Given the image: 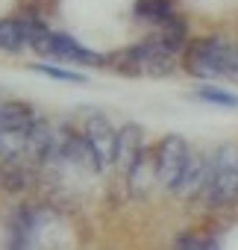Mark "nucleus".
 <instances>
[{"instance_id":"f03ea898","label":"nucleus","mask_w":238,"mask_h":250,"mask_svg":"<svg viewBox=\"0 0 238 250\" xmlns=\"http://www.w3.org/2000/svg\"><path fill=\"white\" fill-rule=\"evenodd\" d=\"M226 39L220 36H203V39H188L182 50V68L194 80L212 83L223 77V53H226Z\"/></svg>"},{"instance_id":"dca6fc26","label":"nucleus","mask_w":238,"mask_h":250,"mask_svg":"<svg viewBox=\"0 0 238 250\" xmlns=\"http://www.w3.org/2000/svg\"><path fill=\"white\" fill-rule=\"evenodd\" d=\"M174 250H206V235L185 229L174 238Z\"/></svg>"},{"instance_id":"423d86ee","label":"nucleus","mask_w":238,"mask_h":250,"mask_svg":"<svg viewBox=\"0 0 238 250\" xmlns=\"http://www.w3.org/2000/svg\"><path fill=\"white\" fill-rule=\"evenodd\" d=\"M53 145H56V130H53V124L47 118H36L30 124V130L24 133V159L30 165H47L50 156H53Z\"/></svg>"},{"instance_id":"ddd939ff","label":"nucleus","mask_w":238,"mask_h":250,"mask_svg":"<svg viewBox=\"0 0 238 250\" xmlns=\"http://www.w3.org/2000/svg\"><path fill=\"white\" fill-rule=\"evenodd\" d=\"M194 100H203V103H212V106H220V109H238V94L229 91V88H220V85H212V83H203L191 91Z\"/></svg>"},{"instance_id":"20e7f679","label":"nucleus","mask_w":238,"mask_h":250,"mask_svg":"<svg viewBox=\"0 0 238 250\" xmlns=\"http://www.w3.org/2000/svg\"><path fill=\"white\" fill-rule=\"evenodd\" d=\"M47 56L59 59V62H71V65H85V68H106V56L85 47L82 42H77L68 33H50V44H47Z\"/></svg>"},{"instance_id":"4468645a","label":"nucleus","mask_w":238,"mask_h":250,"mask_svg":"<svg viewBox=\"0 0 238 250\" xmlns=\"http://www.w3.org/2000/svg\"><path fill=\"white\" fill-rule=\"evenodd\" d=\"M36 74L41 77H50V80H59V83H71V85H85L88 77L79 74V71H71V68H62V65H50V62H33L30 65Z\"/></svg>"},{"instance_id":"9b49d317","label":"nucleus","mask_w":238,"mask_h":250,"mask_svg":"<svg viewBox=\"0 0 238 250\" xmlns=\"http://www.w3.org/2000/svg\"><path fill=\"white\" fill-rule=\"evenodd\" d=\"M156 36H159V42L171 50V53H182L185 50V44H188V21L179 15V12H174L168 21H162L159 27H156Z\"/></svg>"},{"instance_id":"f8f14e48","label":"nucleus","mask_w":238,"mask_h":250,"mask_svg":"<svg viewBox=\"0 0 238 250\" xmlns=\"http://www.w3.org/2000/svg\"><path fill=\"white\" fill-rule=\"evenodd\" d=\"M177 12V0H136L133 3V18L144 24H162Z\"/></svg>"},{"instance_id":"f257e3e1","label":"nucleus","mask_w":238,"mask_h":250,"mask_svg":"<svg viewBox=\"0 0 238 250\" xmlns=\"http://www.w3.org/2000/svg\"><path fill=\"white\" fill-rule=\"evenodd\" d=\"M203 203L212 209L238 203V147L235 145H220L212 153V180L203 194Z\"/></svg>"},{"instance_id":"6e6552de","label":"nucleus","mask_w":238,"mask_h":250,"mask_svg":"<svg viewBox=\"0 0 238 250\" xmlns=\"http://www.w3.org/2000/svg\"><path fill=\"white\" fill-rule=\"evenodd\" d=\"M33 165L24 156H9V159H0V191L6 194H21L30 188L33 180Z\"/></svg>"},{"instance_id":"1a4fd4ad","label":"nucleus","mask_w":238,"mask_h":250,"mask_svg":"<svg viewBox=\"0 0 238 250\" xmlns=\"http://www.w3.org/2000/svg\"><path fill=\"white\" fill-rule=\"evenodd\" d=\"M39 112L24 100H0V130L6 133H27Z\"/></svg>"},{"instance_id":"f3484780","label":"nucleus","mask_w":238,"mask_h":250,"mask_svg":"<svg viewBox=\"0 0 238 250\" xmlns=\"http://www.w3.org/2000/svg\"><path fill=\"white\" fill-rule=\"evenodd\" d=\"M223 80L238 85V44L235 42H229L226 53H223Z\"/></svg>"},{"instance_id":"39448f33","label":"nucleus","mask_w":238,"mask_h":250,"mask_svg":"<svg viewBox=\"0 0 238 250\" xmlns=\"http://www.w3.org/2000/svg\"><path fill=\"white\" fill-rule=\"evenodd\" d=\"M144 130H141V124L136 121H127L121 130H118V139H115V168L121 171V177L130 174V168L141 159L144 153Z\"/></svg>"},{"instance_id":"9d476101","label":"nucleus","mask_w":238,"mask_h":250,"mask_svg":"<svg viewBox=\"0 0 238 250\" xmlns=\"http://www.w3.org/2000/svg\"><path fill=\"white\" fill-rule=\"evenodd\" d=\"M18 27H21V36H24V44L33 47L39 56H47V44H50V27L36 15V12H21L18 18Z\"/></svg>"},{"instance_id":"7ed1b4c3","label":"nucleus","mask_w":238,"mask_h":250,"mask_svg":"<svg viewBox=\"0 0 238 250\" xmlns=\"http://www.w3.org/2000/svg\"><path fill=\"white\" fill-rule=\"evenodd\" d=\"M188 159H191V147L182 136L177 133H168L162 136V142L156 145L153 150V168H156V183L168 191H177L185 168H188Z\"/></svg>"},{"instance_id":"2eb2a0df","label":"nucleus","mask_w":238,"mask_h":250,"mask_svg":"<svg viewBox=\"0 0 238 250\" xmlns=\"http://www.w3.org/2000/svg\"><path fill=\"white\" fill-rule=\"evenodd\" d=\"M27 44H24V36H21V27L15 18H3L0 21V50L3 53H21Z\"/></svg>"},{"instance_id":"0eeeda50","label":"nucleus","mask_w":238,"mask_h":250,"mask_svg":"<svg viewBox=\"0 0 238 250\" xmlns=\"http://www.w3.org/2000/svg\"><path fill=\"white\" fill-rule=\"evenodd\" d=\"M82 133L88 136V142L94 145L103 168H109L115 162V139H118V130L112 127V121L103 115V112H88L85 115V127Z\"/></svg>"}]
</instances>
